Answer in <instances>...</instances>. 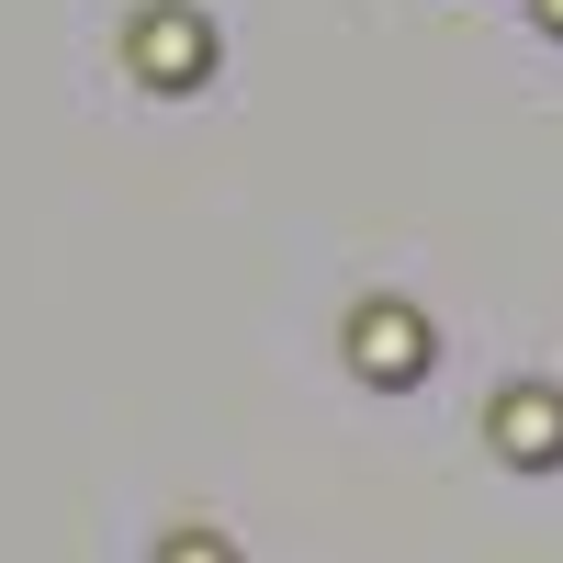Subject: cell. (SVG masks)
Returning a JSON list of instances; mask_svg holds the SVG:
<instances>
[{"label":"cell","instance_id":"1","mask_svg":"<svg viewBox=\"0 0 563 563\" xmlns=\"http://www.w3.org/2000/svg\"><path fill=\"white\" fill-rule=\"evenodd\" d=\"M496 440L519 451V462H563V395H507Z\"/></svg>","mask_w":563,"mask_h":563},{"label":"cell","instance_id":"2","mask_svg":"<svg viewBox=\"0 0 563 563\" xmlns=\"http://www.w3.org/2000/svg\"><path fill=\"white\" fill-rule=\"evenodd\" d=\"M361 350H372V372H417V361H429V339H417V316H406V305H372Z\"/></svg>","mask_w":563,"mask_h":563},{"label":"cell","instance_id":"3","mask_svg":"<svg viewBox=\"0 0 563 563\" xmlns=\"http://www.w3.org/2000/svg\"><path fill=\"white\" fill-rule=\"evenodd\" d=\"M541 12H552V23H563V0H541Z\"/></svg>","mask_w":563,"mask_h":563}]
</instances>
